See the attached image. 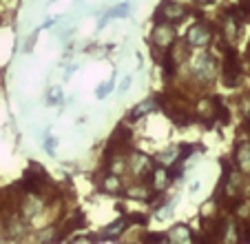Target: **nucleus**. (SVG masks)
I'll list each match as a JSON object with an SVG mask.
<instances>
[{
  "mask_svg": "<svg viewBox=\"0 0 250 244\" xmlns=\"http://www.w3.org/2000/svg\"><path fill=\"white\" fill-rule=\"evenodd\" d=\"M53 100H56V102H60L62 100L60 89H51V94H49V104H53Z\"/></svg>",
  "mask_w": 250,
  "mask_h": 244,
  "instance_id": "4be33fe9",
  "label": "nucleus"
},
{
  "mask_svg": "<svg viewBox=\"0 0 250 244\" xmlns=\"http://www.w3.org/2000/svg\"><path fill=\"white\" fill-rule=\"evenodd\" d=\"M128 85H131V78H126V80L122 82V91H126V89H128Z\"/></svg>",
  "mask_w": 250,
  "mask_h": 244,
  "instance_id": "5701e85b",
  "label": "nucleus"
},
{
  "mask_svg": "<svg viewBox=\"0 0 250 244\" xmlns=\"http://www.w3.org/2000/svg\"><path fill=\"white\" fill-rule=\"evenodd\" d=\"M155 162L160 167H170V165H175V162H180V146H168V149L160 151Z\"/></svg>",
  "mask_w": 250,
  "mask_h": 244,
  "instance_id": "f3484780",
  "label": "nucleus"
},
{
  "mask_svg": "<svg viewBox=\"0 0 250 244\" xmlns=\"http://www.w3.org/2000/svg\"><path fill=\"white\" fill-rule=\"evenodd\" d=\"M222 78L226 87H235L241 78V60L239 53L235 51L232 45L224 47V60H222Z\"/></svg>",
  "mask_w": 250,
  "mask_h": 244,
  "instance_id": "7ed1b4c3",
  "label": "nucleus"
},
{
  "mask_svg": "<svg viewBox=\"0 0 250 244\" xmlns=\"http://www.w3.org/2000/svg\"><path fill=\"white\" fill-rule=\"evenodd\" d=\"M153 169H155V162H153L146 153H142V151H133V149L128 151V155H126V171L135 180L148 184V178H151V171Z\"/></svg>",
  "mask_w": 250,
  "mask_h": 244,
  "instance_id": "f03ea898",
  "label": "nucleus"
},
{
  "mask_svg": "<svg viewBox=\"0 0 250 244\" xmlns=\"http://www.w3.org/2000/svg\"><path fill=\"white\" fill-rule=\"evenodd\" d=\"M166 238H168V242H193L195 235L186 224H175L173 229L166 233Z\"/></svg>",
  "mask_w": 250,
  "mask_h": 244,
  "instance_id": "2eb2a0df",
  "label": "nucleus"
},
{
  "mask_svg": "<svg viewBox=\"0 0 250 244\" xmlns=\"http://www.w3.org/2000/svg\"><path fill=\"white\" fill-rule=\"evenodd\" d=\"M122 193L126 197H131V200H140V202H153L160 195V191H153L146 182H140V180H137L135 184H128Z\"/></svg>",
  "mask_w": 250,
  "mask_h": 244,
  "instance_id": "1a4fd4ad",
  "label": "nucleus"
},
{
  "mask_svg": "<svg viewBox=\"0 0 250 244\" xmlns=\"http://www.w3.org/2000/svg\"><path fill=\"white\" fill-rule=\"evenodd\" d=\"M160 109V104H157V98H148V100H142V102H137V107L133 109L131 118L128 120H140V118L148 116V113L157 111Z\"/></svg>",
  "mask_w": 250,
  "mask_h": 244,
  "instance_id": "dca6fc26",
  "label": "nucleus"
},
{
  "mask_svg": "<svg viewBox=\"0 0 250 244\" xmlns=\"http://www.w3.org/2000/svg\"><path fill=\"white\" fill-rule=\"evenodd\" d=\"M197 5H210V2H215V0H195Z\"/></svg>",
  "mask_w": 250,
  "mask_h": 244,
  "instance_id": "b1692460",
  "label": "nucleus"
},
{
  "mask_svg": "<svg viewBox=\"0 0 250 244\" xmlns=\"http://www.w3.org/2000/svg\"><path fill=\"white\" fill-rule=\"evenodd\" d=\"M142 242H168V238H166V233H144Z\"/></svg>",
  "mask_w": 250,
  "mask_h": 244,
  "instance_id": "6ab92c4d",
  "label": "nucleus"
},
{
  "mask_svg": "<svg viewBox=\"0 0 250 244\" xmlns=\"http://www.w3.org/2000/svg\"><path fill=\"white\" fill-rule=\"evenodd\" d=\"M217 71H219V62L210 53L202 51L193 60V80L197 85H210L212 80L217 78Z\"/></svg>",
  "mask_w": 250,
  "mask_h": 244,
  "instance_id": "f257e3e1",
  "label": "nucleus"
},
{
  "mask_svg": "<svg viewBox=\"0 0 250 244\" xmlns=\"http://www.w3.org/2000/svg\"><path fill=\"white\" fill-rule=\"evenodd\" d=\"M246 56H248V58H250V43H248V51H246Z\"/></svg>",
  "mask_w": 250,
  "mask_h": 244,
  "instance_id": "393cba45",
  "label": "nucleus"
},
{
  "mask_svg": "<svg viewBox=\"0 0 250 244\" xmlns=\"http://www.w3.org/2000/svg\"><path fill=\"white\" fill-rule=\"evenodd\" d=\"M128 226L126 218H120L118 222H113V224H109L106 229L102 231L100 235H89V240H118L120 235L124 233V229Z\"/></svg>",
  "mask_w": 250,
  "mask_h": 244,
  "instance_id": "4468645a",
  "label": "nucleus"
},
{
  "mask_svg": "<svg viewBox=\"0 0 250 244\" xmlns=\"http://www.w3.org/2000/svg\"><path fill=\"white\" fill-rule=\"evenodd\" d=\"M210 43H212V27L208 23H204V20L195 23L193 27L186 31V45H188V47L204 49V47H208Z\"/></svg>",
  "mask_w": 250,
  "mask_h": 244,
  "instance_id": "0eeeda50",
  "label": "nucleus"
},
{
  "mask_svg": "<svg viewBox=\"0 0 250 244\" xmlns=\"http://www.w3.org/2000/svg\"><path fill=\"white\" fill-rule=\"evenodd\" d=\"M100 189H102L104 193H109V195H122V191H124L122 175L106 171V173L102 175V180H100Z\"/></svg>",
  "mask_w": 250,
  "mask_h": 244,
  "instance_id": "9b49d317",
  "label": "nucleus"
},
{
  "mask_svg": "<svg viewBox=\"0 0 250 244\" xmlns=\"http://www.w3.org/2000/svg\"><path fill=\"white\" fill-rule=\"evenodd\" d=\"M47 207H49V202L44 200L40 193H24L18 202V216L22 218L24 222H31L42 216Z\"/></svg>",
  "mask_w": 250,
  "mask_h": 244,
  "instance_id": "20e7f679",
  "label": "nucleus"
},
{
  "mask_svg": "<svg viewBox=\"0 0 250 244\" xmlns=\"http://www.w3.org/2000/svg\"><path fill=\"white\" fill-rule=\"evenodd\" d=\"M241 33V20L230 14H224L222 18V38L226 45H235V40Z\"/></svg>",
  "mask_w": 250,
  "mask_h": 244,
  "instance_id": "9d476101",
  "label": "nucleus"
},
{
  "mask_svg": "<svg viewBox=\"0 0 250 244\" xmlns=\"http://www.w3.org/2000/svg\"><path fill=\"white\" fill-rule=\"evenodd\" d=\"M235 165L241 173H250V140H244L235 146Z\"/></svg>",
  "mask_w": 250,
  "mask_h": 244,
  "instance_id": "ddd939ff",
  "label": "nucleus"
},
{
  "mask_svg": "<svg viewBox=\"0 0 250 244\" xmlns=\"http://www.w3.org/2000/svg\"><path fill=\"white\" fill-rule=\"evenodd\" d=\"M177 43V31H175V24L170 23H155L151 31V45L157 51H166L173 45Z\"/></svg>",
  "mask_w": 250,
  "mask_h": 244,
  "instance_id": "423d86ee",
  "label": "nucleus"
},
{
  "mask_svg": "<svg viewBox=\"0 0 250 244\" xmlns=\"http://www.w3.org/2000/svg\"><path fill=\"white\" fill-rule=\"evenodd\" d=\"M131 151V131H128L126 124H120L113 131V136L109 138V145H106V155L113 153H128Z\"/></svg>",
  "mask_w": 250,
  "mask_h": 244,
  "instance_id": "6e6552de",
  "label": "nucleus"
},
{
  "mask_svg": "<svg viewBox=\"0 0 250 244\" xmlns=\"http://www.w3.org/2000/svg\"><path fill=\"white\" fill-rule=\"evenodd\" d=\"M111 89H113V80H109V82H102V85H100V89L95 91V94H98V98H104V96L109 94Z\"/></svg>",
  "mask_w": 250,
  "mask_h": 244,
  "instance_id": "412c9836",
  "label": "nucleus"
},
{
  "mask_svg": "<svg viewBox=\"0 0 250 244\" xmlns=\"http://www.w3.org/2000/svg\"><path fill=\"white\" fill-rule=\"evenodd\" d=\"M126 222L128 224H140L144 226L148 222V216H144V213H131V216H126Z\"/></svg>",
  "mask_w": 250,
  "mask_h": 244,
  "instance_id": "a211bd4d",
  "label": "nucleus"
},
{
  "mask_svg": "<svg viewBox=\"0 0 250 244\" xmlns=\"http://www.w3.org/2000/svg\"><path fill=\"white\" fill-rule=\"evenodd\" d=\"M173 182V180H170V175H168V169H166V167H160L157 165L155 169L151 171V178H148V187L153 189V191H166V187H168V184Z\"/></svg>",
  "mask_w": 250,
  "mask_h": 244,
  "instance_id": "f8f14e48",
  "label": "nucleus"
},
{
  "mask_svg": "<svg viewBox=\"0 0 250 244\" xmlns=\"http://www.w3.org/2000/svg\"><path fill=\"white\" fill-rule=\"evenodd\" d=\"M190 14V9L182 2H175V0H164L160 7L155 9V23H170L177 24Z\"/></svg>",
  "mask_w": 250,
  "mask_h": 244,
  "instance_id": "39448f33",
  "label": "nucleus"
},
{
  "mask_svg": "<svg viewBox=\"0 0 250 244\" xmlns=\"http://www.w3.org/2000/svg\"><path fill=\"white\" fill-rule=\"evenodd\" d=\"M0 80H2V73H0Z\"/></svg>",
  "mask_w": 250,
  "mask_h": 244,
  "instance_id": "a878e982",
  "label": "nucleus"
},
{
  "mask_svg": "<svg viewBox=\"0 0 250 244\" xmlns=\"http://www.w3.org/2000/svg\"><path fill=\"white\" fill-rule=\"evenodd\" d=\"M128 9H131L128 5H120V7H115V9H111V11H109V18H122V16H126V14H128Z\"/></svg>",
  "mask_w": 250,
  "mask_h": 244,
  "instance_id": "aec40b11",
  "label": "nucleus"
}]
</instances>
